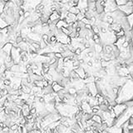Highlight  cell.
I'll list each match as a JSON object with an SVG mask.
<instances>
[{"mask_svg":"<svg viewBox=\"0 0 133 133\" xmlns=\"http://www.w3.org/2000/svg\"><path fill=\"white\" fill-rule=\"evenodd\" d=\"M12 47V44L10 43H8V42H7V43H4L2 45L1 50H2V51L5 52H7L8 54H10V52H11Z\"/></svg>","mask_w":133,"mask_h":133,"instance_id":"obj_1","label":"cell"},{"mask_svg":"<svg viewBox=\"0 0 133 133\" xmlns=\"http://www.w3.org/2000/svg\"><path fill=\"white\" fill-rule=\"evenodd\" d=\"M91 119L97 123H101L102 121V116H100V114H92Z\"/></svg>","mask_w":133,"mask_h":133,"instance_id":"obj_2","label":"cell"},{"mask_svg":"<svg viewBox=\"0 0 133 133\" xmlns=\"http://www.w3.org/2000/svg\"><path fill=\"white\" fill-rule=\"evenodd\" d=\"M52 91H54V92H57V91H58L60 89H62V88H64V87H62L60 84L57 83V84L54 85V86H52Z\"/></svg>","mask_w":133,"mask_h":133,"instance_id":"obj_3","label":"cell"},{"mask_svg":"<svg viewBox=\"0 0 133 133\" xmlns=\"http://www.w3.org/2000/svg\"><path fill=\"white\" fill-rule=\"evenodd\" d=\"M41 39L43 40L44 42L47 43V44L48 43V40H49V36L47 35V33H43L41 34Z\"/></svg>","mask_w":133,"mask_h":133,"instance_id":"obj_4","label":"cell"},{"mask_svg":"<svg viewBox=\"0 0 133 133\" xmlns=\"http://www.w3.org/2000/svg\"><path fill=\"white\" fill-rule=\"evenodd\" d=\"M116 3V4L117 6H121V5H124L126 4V0H114Z\"/></svg>","mask_w":133,"mask_h":133,"instance_id":"obj_5","label":"cell"},{"mask_svg":"<svg viewBox=\"0 0 133 133\" xmlns=\"http://www.w3.org/2000/svg\"><path fill=\"white\" fill-rule=\"evenodd\" d=\"M53 56H54V58H56L57 59H60V58H62V52H53Z\"/></svg>","mask_w":133,"mask_h":133,"instance_id":"obj_6","label":"cell"},{"mask_svg":"<svg viewBox=\"0 0 133 133\" xmlns=\"http://www.w3.org/2000/svg\"><path fill=\"white\" fill-rule=\"evenodd\" d=\"M36 113H37V108L36 107H31V108L29 109V114H31V115L34 116Z\"/></svg>","mask_w":133,"mask_h":133,"instance_id":"obj_7","label":"cell"},{"mask_svg":"<svg viewBox=\"0 0 133 133\" xmlns=\"http://www.w3.org/2000/svg\"><path fill=\"white\" fill-rule=\"evenodd\" d=\"M93 65H94V62H93V60H91V58L87 62V66H90V68H91V66H93Z\"/></svg>","mask_w":133,"mask_h":133,"instance_id":"obj_8","label":"cell"},{"mask_svg":"<svg viewBox=\"0 0 133 133\" xmlns=\"http://www.w3.org/2000/svg\"><path fill=\"white\" fill-rule=\"evenodd\" d=\"M100 31L102 33H107V29L106 27H100Z\"/></svg>","mask_w":133,"mask_h":133,"instance_id":"obj_9","label":"cell"}]
</instances>
